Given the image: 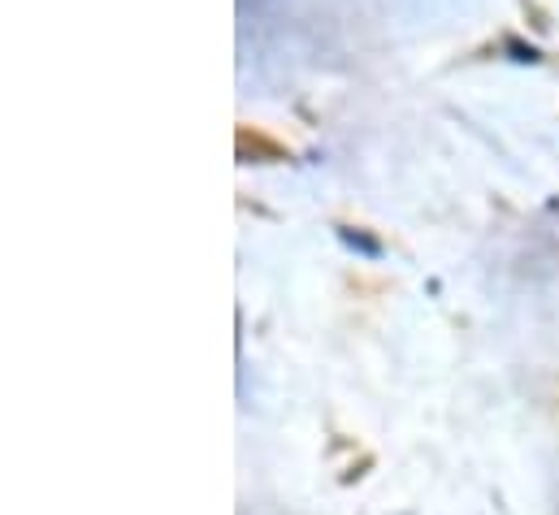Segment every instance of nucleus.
<instances>
[{"label":"nucleus","mask_w":559,"mask_h":515,"mask_svg":"<svg viewBox=\"0 0 559 515\" xmlns=\"http://www.w3.org/2000/svg\"><path fill=\"white\" fill-rule=\"evenodd\" d=\"M338 239H343L347 248H356V252H365V256H382V243H373V239H365V235H352V230H338Z\"/></svg>","instance_id":"1"}]
</instances>
